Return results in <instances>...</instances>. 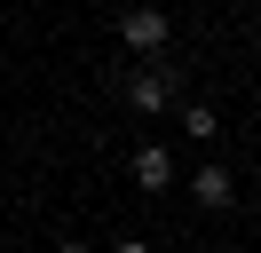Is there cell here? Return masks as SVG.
Listing matches in <instances>:
<instances>
[{"label": "cell", "mask_w": 261, "mask_h": 253, "mask_svg": "<svg viewBox=\"0 0 261 253\" xmlns=\"http://www.w3.org/2000/svg\"><path fill=\"white\" fill-rule=\"evenodd\" d=\"M182 135H190V142H214V135H222V111H214V103H190V111H182Z\"/></svg>", "instance_id": "obj_5"}, {"label": "cell", "mask_w": 261, "mask_h": 253, "mask_svg": "<svg viewBox=\"0 0 261 253\" xmlns=\"http://www.w3.org/2000/svg\"><path fill=\"white\" fill-rule=\"evenodd\" d=\"M127 103H135V111H166V103H174V71H166L159 56L135 63V71H127Z\"/></svg>", "instance_id": "obj_2"}, {"label": "cell", "mask_w": 261, "mask_h": 253, "mask_svg": "<svg viewBox=\"0 0 261 253\" xmlns=\"http://www.w3.org/2000/svg\"><path fill=\"white\" fill-rule=\"evenodd\" d=\"M111 253H150V245H143V237H127V245H111Z\"/></svg>", "instance_id": "obj_6"}, {"label": "cell", "mask_w": 261, "mask_h": 253, "mask_svg": "<svg viewBox=\"0 0 261 253\" xmlns=\"http://www.w3.org/2000/svg\"><path fill=\"white\" fill-rule=\"evenodd\" d=\"M135 190H150V198L174 190V150H166V142H143V150H135Z\"/></svg>", "instance_id": "obj_4"}, {"label": "cell", "mask_w": 261, "mask_h": 253, "mask_svg": "<svg viewBox=\"0 0 261 253\" xmlns=\"http://www.w3.org/2000/svg\"><path fill=\"white\" fill-rule=\"evenodd\" d=\"M56 253H87V245H56Z\"/></svg>", "instance_id": "obj_7"}, {"label": "cell", "mask_w": 261, "mask_h": 253, "mask_svg": "<svg viewBox=\"0 0 261 253\" xmlns=\"http://www.w3.org/2000/svg\"><path fill=\"white\" fill-rule=\"evenodd\" d=\"M119 40H127L135 56H159V47L174 40V8H159V0H135V8L119 16Z\"/></svg>", "instance_id": "obj_1"}, {"label": "cell", "mask_w": 261, "mask_h": 253, "mask_svg": "<svg viewBox=\"0 0 261 253\" xmlns=\"http://www.w3.org/2000/svg\"><path fill=\"white\" fill-rule=\"evenodd\" d=\"M229 198H238V174H229L222 158H206V166L190 174V206H206V214H222Z\"/></svg>", "instance_id": "obj_3"}]
</instances>
